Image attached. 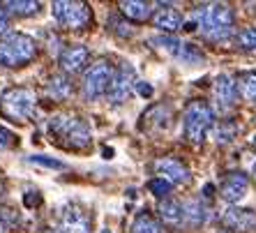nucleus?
<instances>
[{
  "label": "nucleus",
  "mask_w": 256,
  "mask_h": 233,
  "mask_svg": "<svg viewBox=\"0 0 256 233\" xmlns=\"http://www.w3.org/2000/svg\"><path fill=\"white\" fill-rule=\"evenodd\" d=\"M194 24H190V28L198 26L203 37H208L212 42H224L233 35V10L226 2H210V5H201L192 12Z\"/></svg>",
  "instance_id": "1"
},
{
  "label": "nucleus",
  "mask_w": 256,
  "mask_h": 233,
  "mask_svg": "<svg viewBox=\"0 0 256 233\" xmlns=\"http://www.w3.org/2000/svg\"><path fill=\"white\" fill-rule=\"evenodd\" d=\"M48 130L67 148H88L92 141L90 127L76 116H54L48 122Z\"/></svg>",
  "instance_id": "2"
},
{
  "label": "nucleus",
  "mask_w": 256,
  "mask_h": 233,
  "mask_svg": "<svg viewBox=\"0 0 256 233\" xmlns=\"http://www.w3.org/2000/svg\"><path fill=\"white\" fill-rule=\"evenodd\" d=\"M37 56V44L30 35L10 32L0 40V65L2 67H21L28 65Z\"/></svg>",
  "instance_id": "3"
},
{
  "label": "nucleus",
  "mask_w": 256,
  "mask_h": 233,
  "mask_svg": "<svg viewBox=\"0 0 256 233\" xmlns=\"http://www.w3.org/2000/svg\"><path fill=\"white\" fill-rule=\"evenodd\" d=\"M214 125V111L206 102H190L185 108V136L192 144H201Z\"/></svg>",
  "instance_id": "4"
},
{
  "label": "nucleus",
  "mask_w": 256,
  "mask_h": 233,
  "mask_svg": "<svg viewBox=\"0 0 256 233\" xmlns=\"http://www.w3.org/2000/svg\"><path fill=\"white\" fill-rule=\"evenodd\" d=\"M114 65L106 62V60H100L95 65H90L84 74V81H81V92L88 102L97 100V97L106 95L108 88H111V81H114Z\"/></svg>",
  "instance_id": "5"
},
{
  "label": "nucleus",
  "mask_w": 256,
  "mask_h": 233,
  "mask_svg": "<svg viewBox=\"0 0 256 233\" xmlns=\"http://www.w3.org/2000/svg\"><path fill=\"white\" fill-rule=\"evenodd\" d=\"M37 97L30 88H10L2 92L0 97V108L7 118L12 120H28L32 116V108H35Z\"/></svg>",
  "instance_id": "6"
},
{
  "label": "nucleus",
  "mask_w": 256,
  "mask_h": 233,
  "mask_svg": "<svg viewBox=\"0 0 256 233\" xmlns=\"http://www.w3.org/2000/svg\"><path fill=\"white\" fill-rule=\"evenodd\" d=\"M56 21L65 28H86L90 24V7L86 2H72V0H56L51 5Z\"/></svg>",
  "instance_id": "7"
},
{
  "label": "nucleus",
  "mask_w": 256,
  "mask_h": 233,
  "mask_svg": "<svg viewBox=\"0 0 256 233\" xmlns=\"http://www.w3.org/2000/svg\"><path fill=\"white\" fill-rule=\"evenodd\" d=\"M136 72H134V67L122 62V65L116 70L114 74V81H111V88H108V102L111 104H125L127 100L132 97L134 88H136Z\"/></svg>",
  "instance_id": "8"
},
{
  "label": "nucleus",
  "mask_w": 256,
  "mask_h": 233,
  "mask_svg": "<svg viewBox=\"0 0 256 233\" xmlns=\"http://www.w3.org/2000/svg\"><path fill=\"white\" fill-rule=\"evenodd\" d=\"M92 220L84 208L70 206L60 212V233H90Z\"/></svg>",
  "instance_id": "9"
},
{
  "label": "nucleus",
  "mask_w": 256,
  "mask_h": 233,
  "mask_svg": "<svg viewBox=\"0 0 256 233\" xmlns=\"http://www.w3.org/2000/svg\"><path fill=\"white\" fill-rule=\"evenodd\" d=\"M247 190H250V178L240 171H233L222 182V198L228 204H238L247 196Z\"/></svg>",
  "instance_id": "10"
},
{
  "label": "nucleus",
  "mask_w": 256,
  "mask_h": 233,
  "mask_svg": "<svg viewBox=\"0 0 256 233\" xmlns=\"http://www.w3.org/2000/svg\"><path fill=\"white\" fill-rule=\"evenodd\" d=\"M155 168H157V174H162V178L168 180L171 185H185V182H190V178H192L190 168H187L182 162L171 160V157L157 160Z\"/></svg>",
  "instance_id": "11"
},
{
  "label": "nucleus",
  "mask_w": 256,
  "mask_h": 233,
  "mask_svg": "<svg viewBox=\"0 0 256 233\" xmlns=\"http://www.w3.org/2000/svg\"><path fill=\"white\" fill-rule=\"evenodd\" d=\"M88 58H90V51L84 44H72V46H67L60 54V70L67 74H76L88 65Z\"/></svg>",
  "instance_id": "12"
},
{
  "label": "nucleus",
  "mask_w": 256,
  "mask_h": 233,
  "mask_svg": "<svg viewBox=\"0 0 256 233\" xmlns=\"http://www.w3.org/2000/svg\"><path fill=\"white\" fill-rule=\"evenodd\" d=\"M236 97H238V86L228 74H220L214 78V102L220 106V111H228L236 104Z\"/></svg>",
  "instance_id": "13"
},
{
  "label": "nucleus",
  "mask_w": 256,
  "mask_h": 233,
  "mask_svg": "<svg viewBox=\"0 0 256 233\" xmlns=\"http://www.w3.org/2000/svg\"><path fill=\"white\" fill-rule=\"evenodd\" d=\"M162 7L160 12H155V16H152V24H155L157 30H162V32H166V35H173V32H178L180 28H182V14L178 12V10H171V5H157Z\"/></svg>",
  "instance_id": "14"
},
{
  "label": "nucleus",
  "mask_w": 256,
  "mask_h": 233,
  "mask_svg": "<svg viewBox=\"0 0 256 233\" xmlns=\"http://www.w3.org/2000/svg\"><path fill=\"white\" fill-rule=\"evenodd\" d=\"M157 210H160L162 222L168 224V226L178 228L185 224V208H182V204H178L176 198H162Z\"/></svg>",
  "instance_id": "15"
},
{
  "label": "nucleus",
  "mask_w": 256,
  "mask_h": 233,
  "mask_svg": "<svg viewBox=\"0 0 256 233\" xmlns=\"http://www.w3.org/2000/svg\"><path fill=\"white\" fill-rule=\"evenodd\" d=\"M224 224L236 231H252L256 228V215L247 208H228L224 215Z\"/></svg>",
  "instance_id": "16"
},
{
  "label": "nucleus",
  "mask_w": 256,
  "mask_h": 233,
  "mask_svg": "<svg viewBox=\"0 0 256 233\" xmlns=\"http://www.w3.org/2000/svg\"><path fill=\"white\" fill-rule=\"evenodd\" d=\"M120 12L132 21H146L152 16V5L143 2V0H125V2H120Z\"/></svg>",
  "instance_id": "17"
},
{
  "label": "nucleus",
  "mask_w": 256,
  "mask_h": 233,
  "mask_svg": "<svg viewBox=\"0 0 256 233\" xmlns=\"http://www.w3.org/2000/svg\"><path fill=\"white\" fill-rule=\"evenodd\" d=\"M182 208H185V222L190 226H198V224H203V222L208 220V208H206L198 198L187 201Z\"/></svg>",
  "instance_id": "18"
},
{
  "label": "nucleus",
  "mask_w": 256,
  "mask_h": 233,
  "mask_svg": "<svg viewBox=\"0 0 256 233\" xmlns=\"http://www.w3.org/2000/svg\"><path fill=\"white\" fill-rule=\"evenodd\" d=\"M176 60H178L180 65H201L203 60H206V56H203L194 44L182 42L178 48V54H176Z\"/></svg>",
  "instance_id": "19"
},
{
  "label": "nucleus",
  "mask_w": 256,
  "mask_h": 233,
  "mask_svg": "<svg viewBox=\"0 0 256 233\" xmlns=\"http://www.w3.org/2000/svg\"><path fill=\"white\" fill-rule=\"evenodd\" d=\"M10 14H16V16H32V14L40 12V2H35V0H10V2H5L2 5Z\"/></svg>",
  "instance_id": "20"
},
{
  "label": "nucleus",
  "mask_w": 256,
  "mask_h": 233,
  "mask_svg": "<svg viewBox=\"0 0 256 233\" xmlns=\"http://www.w3.org/2000/svg\"><path fill=\"white\" fill-rule=\"evenodd\" d=\"M132 233H162V226L150 212H138L132 222Z\"/></svg>",
  "instance_id": "21"
},
{
  "label": "nucleus",
  "mask_w": 256,
  "mask_h": 233,
  "mask_svg": "<svg viewBox=\"0 0 256 233\" xmlns=\"http://www.w3.org/2000/svg\"><path fill=\"white\" fill-rule=\"evenodd\" d=\"M48 92H51V97H56V100H67V97L72 95L70 78L62 76V74L51 76V78H48Z\"/></svg>",
  "instance_id": "22"
},
{
  "label": "nucleus",
  "mask_w": 256,
  "mask_h": 233,
  "mask_svg": "<svg viewBox=\"0 0 256 233\" xmlns=\"http://www.w3.org/2000/svg\"><path fill=\"white\" fill-rule=\"evenodd\" d=\"M238 92L247 102H256V72H244L238 76Z\"/></svg>",
  "instance_id": "23"
},
{
  "label": "nucleus",
  "mask_w": 256,
  "mask_h": 233,
  "mask_svg": "<svg viewBox=\"0 0 256 233\" xmlns=\"http://www.w3.org/2000/svg\"><path fill=\"white\" fill-rule=\"evenodd\" d=\"M236 134H238V127L233 125V122H220V125L214 127V144L217 146L231 144Z\"/></svg>",
  "instance_id": "24"
},
{
  "label": "nucleus",
  "mask_w": 256,
  "mask_h": 233,
  "mask_svg": "<svg viewBox=\"0 0 256 233\" xmlns=\"http://www.w3.org/2000/svg\"><path fill=\"white\" fill-rule=\"evenodd\" d=\"M236 42L242 51H256V28H244L236 35Z\"/></svg>",
  "instance_id": "25"
},
{
  "label": "nucleus",
  "mask_w": 256,
  "mask_h": 233,
  "mask_svg": "<svg viewBox=\"0 0 256 233\" xmlns=\"http://www.w3.org/2000/svg\"><path fill=\"white\" fill-rule=\"evenodd\" d=\"M150 192L155 194V196H160V198H168V194H171V182L168 180H164V178H155V180H150Z\"/></svg>",
  "instance_id": "26"
},
{
  "label": "nucleus",
  "mask_w": 256,
  "mask_h": 233,
  "mask_svg": "<svg viewBox=\"0 0 256 233\" xmlns=\"http://www.w3.org/2000/svg\"><path fill=\"white\" fill-rule=\"evenodd\" d=\"M30 162L32 164H42V166H48V168H65V164L60 160H51V157H42V155H32Z\"/></svg>",
  "instance_id": "27"
},
{
  "label": "nucleus",
  "mask_w": 256,
  "mask_h": 233,
  "mask_svg": "<svg viewBox=\"0 0 256 233\" xmlns=\"http://www.w3.org/2000/svg\"><path fill=\"white\" fill-rule=\"evenodd\" d=\"M14 141H16V138H14L12 132L5 130V127L0 125V144H5V146H14Z\"/></svg>",
  "instance_id": "28"
},
{
  "label": "nucleus",
  "mask_w": 256,
  "mask_h": 233,
  "mask_svg": "<svg viewBox=\"0 0 256 233\" xmlns=\"http://www.w3.org/2000/svg\"><path fill=\"white\" fill-rule=\"evenodd\" d=\"M7 26H10V18H7V10L2 5H0V35L7 30Z\"/></svg>",
  "instance_id": "29"
},
{
  "label": "nucleus",
  "mask_w": 256,
  "mask_h": 233,
  "mask_svg": "<svg viewBox=\"0 0 256 233\" xmlns=\"http://www.w3.org/2000/svg\"><path fill=\"white\" fill-rule=\"evenodd\" d=\"M138 86V92H141L143 97H150L152 95V86H148V84H136Z\"/></svg>",
  "instance_id": "30"
},
{
  "label": "nucleus",
  "mask_w": 256,
  "mask_h": 233,
  "mask_svg": "<svg viewBox=\"0 0 256 233\" xmlns=\"http://www.w3.org/2000/svg\"><path fill=\"white\" fill-rule=\"evenodd\" d=\"M252 174H254V178H256V162H254V166H252Z\"/></svg>",
  "instance_id": "31"
},
{
  "label": "nucleus",
  "mask_w": 256,
  "mask_h": 233,
  "mask_svg": "<svg viewBox=\"0 0 256 233\" xmlns=\"http://www.w3.org/2000/svg\"><path fill=\"white\" fill-rule=\"evenodd\" d=\"M252 144H254V148H256V134H254V136H252Z\"/></svg>",
  "instance_id": "32"
},
{
  "label": "nucleus",
  "mask_w": 256,
  "mask_h": 233,
  "mask_svg": "<svg viewBox=\"0 0 256 233\" xmlns=\"http://www.w3.org/2000/svg\"><path fill=\"white\" fill-rule=\"evenodd\" d=\"M102 233H111V231H102Z\"/></svg>",
  "instance_id": "33"
}]
</instances>
